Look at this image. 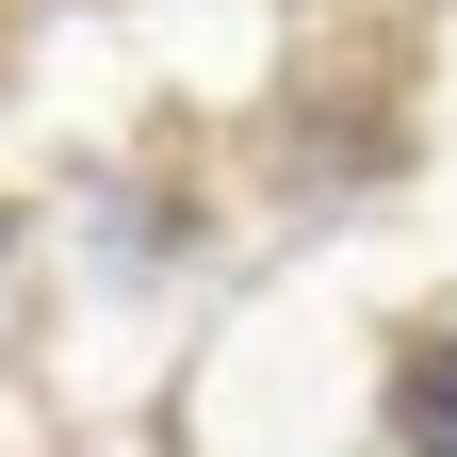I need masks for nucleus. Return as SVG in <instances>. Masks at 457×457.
Instances as JSON below:
<instances>
[{
	"instance_id": "1",
	"label": "nucleus",
	"mask_w": 457,
	"mask_h": 457,
	"mask_svg": "<svg viewBox=\"0 0 457 457\" xmlns=\"http://www.w3.org/2000/svg\"><path fill=\"white\" fill-rule=\"evenodd\" d=\"M392 425H409V457H457V343H425V360H409Z\"/></svg>"
}]
</instances>
